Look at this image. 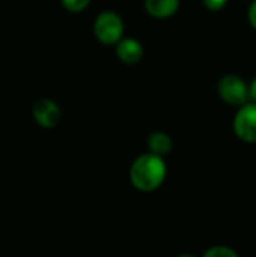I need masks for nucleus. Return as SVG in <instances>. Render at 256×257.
Wrapping results in <instances>:
<instances>
[{"instance_id":"1","label":"nucleus","mask_w":256,"mask_h":257,"mask_svg":"<svg viewBox=\"0 0 256 257\" xmlns=\"http://www.w3.org/2000/svg\"><path fill=\"white\" fill-rule=\"evenodd\" d=\"M167 175V167L163 157L155 154H142L137 157L130 167L131 185L143 193L155 191L161 187Z\"/></svg>"},{"instance_id":"2","label":"nucleus","mask_w":256,"mask_h":257,"mask_svg":"<svg viewBox=\"0 0 256 257\" xmlns=\"http://www.w3.org/2000/svg\"><path fill=\"white\" fill-rule=\"evenodd\" d=\"M94 35L104 45L118 44L124 36V21L113 11L101 12L94 23Z\"/></svg>"},{"instance_id":"3","label":"nucleus","mask_w":256,"mask_h":257,"mask_svg":"<svg viewBox=\"0 0 256 257\" xmlns=\"http://www.w3.org/2000/svg\"><path fill=\"white\" fill-rule=\"evenodd\" d=\"M217 89L222 101H225L229 105L241 107L249 101V86L241 77L235 74H228L222 77Z\"/></svg>"},{"instance_id":"4","label":"nucleus","mask_w":256,"mask_h":257,"mask_svg":"<svg viewBox=\"0 0 256 257\" xmlns=\"http://www.w3.org/2000/svg\"><path fill=\"white\" fill-rule=\"evenodd\" d=\"M234 133L246 143H256V102H246L238 108L234 117Z\"/></svg>"},{"instance_id":"5","label":"nucleus","mask_w":256,"mask_h":257,"mask_svg":"<svg viewBox=\"0 0 256 257\" xmlns=\"http://www.w3.org/2000/svg\"><path fill=\"white\" fill-rule=\"evenodd\" d=\"M33 119L42 128H53L62 119L60 107L48 98L39 99L33 107Z\"/></svg>"},{"instance_id":"6","label":"nucleus","mask_w":256,"mask_h":257,"mask_svg":"<svg viewBox=\"0 0 256 257\" xmlns=\"http://www.w3.org/2000/svg\"><path fill=\"white\" fill-rule=\"evenodd\" d=\"M116 56L122 63L134 65L139 63L143 57V47L137 39L122 38L116 44Z\"/></svg>"},{"instance_id":"7","label":"nucleus","mask_w":256,"mask_h":257,"mask_svg":"<svg viewBox=\"0 0 256 257\" xmlns=\"http://www.w3.org/2000/svg\"><path fill=\"white\" fill-rule=\"evenodd\" d=\"M145 9L154 18H169L180 9V0H145Z\"/></svg>"},{"instance_id":"8","label":"nucleus","mask_w":256,"mask_h":257,"mask_svg":"<svg viewBox=\"0 0 256 257\" xmlns=\"http://www.w3.org/2000/svg\"><path fill=\"white\" fill-rule=\"evenodd\" d=\"M148 148H149L151 154H155L158 157H164L172 151L174 142H172L169 134H166L163 131H155L148 137Z\"/></svg>"},{"instance_id":"9","label":"nucleus","mask_w":256,"mask_h":257,"mask_svg":"<svg viewBox=\"0 0 256 257\" xmlns=\"http://www.w3.org/2000/svg\"><path fill=\"white\" fill-rule=\"evenodd\" d=\"M202 257H238V254L226 245H216L208 248Z\"/></svg>"},{"instance_id":"10","label":"nucleus","mask_w":256,"mask_h":257,"mask_svg":"<svg viewBox=\"0 0 256 257\" xmlns=\"http://www.w3.org/2000/svg\"><path fill=\"white\" fill-rule=\"evenodd\" d=\"M63 8L69 12H81L83 9H86L91 3V0H60Z\"/></svg>"},{"instance_id":"11","label":"nucleus","mask_w":256,"mask_h":257,"mask_svg":"<svg viewBox=\"0 0 256 257\" xmlns=\"http://www.w3.org/2000/svg\"><path fill=\"white\" fill-rule=\"evenodd\" d=\"M202 3L210 11H220L222 8L226 6L228 0H202Z\"/></svg>"},{"instance_id":"12","label":"nucleus","mask_w":256,"mask_h":257,"mask_svg":"<svg viewBox=\"0 0 256 257\" xmlns=\"http://www.w3.org/2000/svg\"><path fill=\"white\" fill-rule=\"evenodd\" d=\"M247 17H249V21H250V24H252V27L256 30V0H252V3H250V8H249V14H247Z\"/></svg>"},{"instance_id":"13","label":"nucleus","mask_w":256,"mask_h":257,"mask_svg":"<svg viewBox=\"0 0 256 257\" xmlns=\"http://www.w3.org/2000/svg\"><path fill=\"white\" fill-rule=\"evenodd\" d=\"M249 98L252 99V102H256V77L249 86Z\"/></svg>"},{"instance_id":"14","label":"nucleus","mask_w":256,"mask_h":257,"mask_svg":"<svg viewBox=\"0 0 256 257\" xmlns=\"http://www.w3.org/2000/svg\"><path fill=\"white\" fill-rule=\"evenodd\" d=\"M177 257H196V256H193V254H180V256H177Z\"/></svg>"}]
</instances>
